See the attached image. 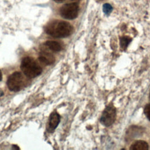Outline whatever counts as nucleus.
I'll list each match as a JSON object with an SVG mask.
<instances>
[{"instance_id":"nucleus-16","label":"nucleus","mask_w":150,"mask_h":150,"mask_svg":"<svg viewBox=\"0 0 150 150\" xmlns=\"http://www.w3.org/2000/svg\"><path fill=\"white\" fill-rule=\"evenodd\" d=\"M149 99H150V91H149Z\"/></svg>"},{"instance_id":"nucleus-15","label":"nucleus","mask_w":150,"mask_h":150,"mask_svg":"<svg viewBox=\"0 0 150 150\" xmlns=\"http://www.w3.org/2000/svg\"><path fill=\"white\" fill-rule=\"evenodd\" d=\"M4 95V93H3V91H2L1 90H0V97L1 96H2Z\"/></svg>"},{"instance_id":"nucleus-7","label":"nucleus","mask_w":150,"mask_h":150,"mask_svg":"<svg viewBox=\"0 0 150 150\" xmlns=\"http://www.w3.org/2000/svg\"><path fill=\"white\" fill-rule=\"evenodd\" d=\"M39 60L47 65H50L54 62L53 55L46 50H42L39 53Z\"/></svg>"},{"instance_id":"nucleus-1","label":"nucleus","mask_w":150,"mask_h":150,"mask_svg":"<svg viewBox=\"0 0 150 150\" xmlns=\"http://www.w3.org/2000/svg\"><path fill=\"white\" fill-rule=\"evenodd\" d=\"M73 26L69 23L63 21H53L45 27L46 33L56 38L67 37L73 33Z\"/></svg>"},{"instance_id":"nucleus-4","label":"nucleus","mask_w":150,"mask_h":150,"mask_svg":"<svg viewBox=\"0 0 150 150\" xmlns=\"http://www.w3.org/2000/svg\"><path fill=\"white\" fill-rule=\"evenodd\" d=\"M79 5L77 3H69L63 5L60 9L61 16L66 19H74L78 15Z\"/></svg>"},{"instance_id":"nucleus-13","label":"nucleus","mask_w":150,"mask_h":150,"mask_svg":"<svg viewBox=\"0 0 150 150\" xmlns=\"http://www.w3.org/2000/svg\"><path fill=\"white\" fill-rule=\"evenodd\" d=\"M55 2H58V3H60V2H63L64 1H65V0H54Z\"/></svg>"},{"instance_id":"nucleus-5","label":"nucleus","mask_w":150,"mask_h":150,"mask_svg":"<svg viewBox=\"0 0 150 150\" xmlns=\"http://www.w3.org/2000/svg\"><path fill=\"white\" fill-rule=\"evenodd\" d=\"M116 117V110L111 105H109L105 108L103 112L100 121L101 123L106 127H109L112 125Z\"/></svg>"},{"instance_id":"nucleus-14","label":"nucleus","mask_w":150,"mask_h":150,"mask_svg":"<svg viewBox=\"0 0 150 150\" xmlns=\"http://www.w3.org/2000/svg\"><path fill=\"white\" fill-rule=\"evenodd\" d=\"M2 79V74L1 71L0 70V81H1Z\"/></svg>"},{"instance_id":"nucleus-2","label":"nucleus","mask_w":150,"mask_h":150,"mask_svg":"<svg viewBox=\"0 0 150 150\" xmlns=\"http://www.w3.org/2000/svg\"><path fill=\"white\" fill-rule=\"evenodd\" d=\"M21 69L26 77L30 79L38 76L42 72V67L33 59L30 57H25L22 59Z\"/></svg>"},{"instance_id":"nucleus-6","label":"nucleus","mask_w":150,"mask_h":150,"mask_svg":"<svg viewBox=\"0 0 150 150\" xmlns=\"http://www.w3.org/2000/svg\"><path fill=\"white\" fill-rule=\"evenodd\" d=\"M60 121V116L57 112L51 113L49 119V122L47 127V129L49 132H52L57 128Z\"/></svg>"},{"instance_id":"nucleus-10","label":"nucleus","mask_w":150,"mask_h":150,"mask_svg":"<svg viewBox=\"0 0 150 150\" xmlns=\"http://www.w3.org/2000/svg\"><path fill=\"white\" fill-rule=\"evenodd\" d=\"M131 39L128 36H124L121 38L120 39V45L121 48L122 49H125L128 45L129 43V42H131Z\"/></svg>"},{"instance_id":"nucleus-8","label":"nucleus","mask_w":150,"mask_h":150,"mask_svg":"<svg viewBox=\"0 0 150 150\" xmlns=\"http://www.w3.org/2000/svg\"><path fill=\"white\" fill-rule=\"evenodd\" d=\"M131 150H147L148 149V144L144 141H137L133 143L131 147Z\"/></svg>"},{"instance_id":"nucleus-11","label":"nucleus","mask_w":150,"mask_h":150,"mask_svg":"<svg viewBox=\"0 0 150 150\" xmlns=\"http://www.w3.org/2000/svg\"><path fill=\"white\" fill-rule=\"evenodd\" d=\"M103 11L105 14L108 15L112 11V8L109 4H104L103 6Z\"/></svg>"},{"instance_id":"nucleus-3","label":"nucleus","mask_w":150,"mask_h":150,"mask_svg":"<svg viewBox=\"0 0 150 150\" xmlns=\"http://www.w3.org/2000/svg\"><path fill=\"white\" fill-rule=\"evenodd\" d=\"M6 84L11 91L16 92L21 90L25 84V80L22 73L15 71L11 74L8 78Z\"/></svg>"},{"instance_id":"nucleus-9","label":"nucleus","mask_w":150,"mask_h":150,"mask_svg":"<svg viewBox=\"0 0 150 150\" xmlns=\"http://www.w3.org/2000/svg\"><path fill=\"white\" fill-rule=\"evenodd\" d=\"M45 45L53 52H59L62 49L61 44L56 41L47 40L45 42Z\"/></svg>"},{"instance_id":"nucleus-12","label":"nucleus","mask_w":150,"mask_h":150,"mask_svg":"<svg viewBox=\"0 0 150 150\" xmlns=\"http://www.w3.org/2000/svg\"><path fill=\"white\" fill-rule=\"evenodd\" d=\"M144 114L147 118L150 121V104H147L144 108Z\"/></svg>"}]
</instances>
